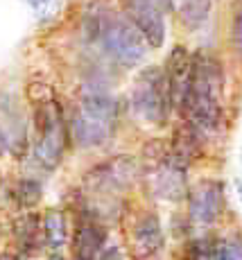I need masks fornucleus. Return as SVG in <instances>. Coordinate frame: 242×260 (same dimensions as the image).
Here are the masks:
<instances>
[{
  "instance_id": "nucleus-3",
  "label": "nucleus",
  "mask_w": 242,
  "mask_h": 260,
  "mask_svg": "<svg viewBox=\"0 0 242 260\" xmlns=\"http://www.w3.org/2000/svg\"><path fill=\"white\" fill-rule=\"evenodd\" d=\"M170 107H172V98H170L165 71L145 68L138 75L132 91L134 113L147 124H163L168 120Z\"/></svg>"
},
{
  "instance_id": "nucleus-11",
  "label": "nucleus",
  "mask_w": 242,
  "mask_h": 260,
  "mask_svg": "<svg viewBox=\"0 0 242 260\" xmlns=\"http://www.w3.org/2000/svg\"><path fill=\"white\" fill-rule=\"evenodd\" d=\"M107 244V229L98 222H82L73 238L75 260H98Z\"/></svg>"
},
{
  "instance_id": "nucleus-4",
  "label": "nucleus",
  "mask_w": 242,
  "mask_h": 260,
  "mask_svg": "<svg viewBox=\"0 0 242 260\" xmlns=\"http://www.w3.org/2000/svg\"><path fill=\"white\" fill-rule=\"evenodd\" d=\"M37 145H34V156L39 166L45 170H54L62 163L64 149H66V127H64L62 107L54 100L41 102L37 111Z\"/></svg>"
},
{
  "instance_id": "nucleus-16",
  "label": "nucleus",
  "mask_w": 242,
  "mask_h": 260,
  "mask_svg": "<svg viewBox=\"0 0 242 260\" xmlns=\"http://www.w3.org/2000/svg\"><path fill=\"white\" fill-rule=\"evenodd\" d=\"M14 197H16V202H18V206L21 208H34L43 197L41 183L34 181V179H23V181L16 186Z\"/></svg>"
},
{
  "instance_id": "nucleus-19",
  "label": "nucleus",
  "mask_w": 242,
  "mask_h": 260,
  "mask_svg": "<svg viewBox=\"0 0 242 260\" xmlns=\"http://www.w3.org/2000/svg\"><path fill=\"white\" fill-rule=\"evenodd\" d=\"M213 240L199 238L186 247V260H210L213 258Z\"/></svg>"
},
{
  "instance_id": "nucleus-21",
  "label": "nucleus",
  "mask_w": 242,
  "mask_h": 260,
  "mask_svg": "<svg viewBox=\"0 0 242 260\" xmlns=\"http://www.w3.org/2000/svg\"><path fill=\"white\" fill-rule=\"evenodd\" d=\"M98 260H123V253H120V249L113 244V247H104L102 253L98 256Z\"/></svg>"
},
{
  "instance_id": "nucleus-2",
  "label": "nucleus",
  "mask_w": 242,
  "mask_h": 260,
  "mask_svg": "<svg viewBox=\"0 0 242 260\" xmlns=\"http://www.w3.org/2000/svg\"><path fill=\"white\" fill-rule=\"evenodd\" d=\"M118 104L107 86L88 82L82 86L79 109L70 120V134L79 147H100L111 138L115 129Z\"/></svg>"
},
{
  "instance_id": "nucleus-9",
  "label": "nucleus",
  "mask_w": 242,
  "mask_h": 260,
  "mask_svg": "<svg viewBox=\"0 0 242 260\" xmlns=\"http://www.w3.org/2000/svg\"><path fill=\"white\" fill-rule=\"evenodd\" d=\"M134 174H136V163L127 156H118V158H113V161H107V163H102V166L90 170L88 181L93 183L95 190L115 192V190L129 186Z\"/></svg>"
},
{
  "instance_id": "nucleus-14",
  "label": "nucleus",
  "mask_w": 242,
  "mask_h": 260,
  "mask_svg": "<svg viewBox=\"0 0 242 260\" xmlns=\"http://www.w3.org/2000/svg\"><path fill=\"white\" fill-rule=\"evenodd\" d=\"M14 236L21 247H34L41 238V217L37 213H23L14 222Z\"/></svg>"
},
{
  "instance_id": "nucleus-18",
  "label": "nucleus",
  "mask_w": 242,
  "mask_h": 260,
  "mask_svg": "<svg viewBox=\"0 0 242 260\" xmlns=\"http://www.w3.org/2000/svg\"><path fill=\"white\" fill-rule=\"evenodd\" d=\"M23 3L29 7L32 16L37 18L39 23L52 21L59 12V0H23Z\"/></svg>"
},
{
  "instance_id": "nucleus-10",
  "label": "nucleus",
  "mask_w": 242,
  "mask_h": 260,
  "mask_svg": "<svg viewBox=\"0 0 242 260\" xmlns=\"http://www.w3.org/2000/svg\"><path fill=\"white\" fill-rule=\"evenodd\" d=\"M152 188L163 199H181L186 194V163L170 154L152 174Z\"/></svg>"
},
{
  "instance_id": "nucleus-13",
  "label": "nucleus",
  "mask_w": 242,
  "mask_h": 260,
  "mask_svg": "<svg viewBox=\"0 0 242 260\" xmlns=\"http://www.w3.org/2000/svg\"><path fill=\"white\" fill-rule=\"evenodd\" d=\"M43 240L52 251L62 249L68 240V229H66V217L62 211L52 208V211L45 213L43 217Z\"/></svg>"
},
{
  "instance_id": "nucleus-15",
  "label": "nucleus",
  "mask_w": 242,
  "mask_h": 260,
  "mask_svg": "<svg viewBox=\"0 0 242 260\" xmlns=\"http://www.w3.org/2000/svg\"><path fill=\"white\" fill-rule=\"evenodd\" d=\"M208 14H210V0H184L179 9L181 23L188 29H197L199 25H204Z\"/></svg>"
},
{
  "instance_id": "nucleus-5",
  "label": "nucleus",
  "mask_w": 242,
  "mask_h": 260,
  "mask_svg": "<svg viewBox=\"0 0 242 260\" xmlns=\"http://www.w3.org/2000/svg\"><path fill=\"white\" fill-rule=\"evenodd\" d=\"M104 50L120 66H138L147 54V39L129 18H104L102 34H100Z\"/></svg>"
},
{
  "instance_id": "nucleus-24",
  "label": "nucleus",
  "mask_w": 242,
  "mask_h": 260,
  "mask_svg": "<svg viewBox=\"0 0 242 260\" xmlns=\"http://www.w3.org/2000/svg\"><path fill=\"white\" fill-rule=\"evenodd\" d=\"M0 188H3V179H0Z\"/></svg>"
},
{
  "instance_id": "nucleus-23",
  "label": "nucleus",
  "mask_w": 242,
  "mask_h": 260,
  "mask_svg": "<svg viewBox=\"0 0 242 260\" xmlns=\"http://www.w3.org/2000/svg\"><path fill=\"white\" fill-rule=\"evenodd\" d=\"M50 260H66V258H64L62 253H54V256H50Z\"/></svg>"
},
{
  "instance_id": "nucleus-22",
  "label": "nucleus",
  "mask_w": 242,
  "mask_h": 260,
  "mask_svg": "<svg viewBox=\"0 0 242 260\" xmlns=\"http://www.w3.org/2000/svg\"><path fill=\"white\" fill-rule=\"evenodd\" d=\"M5 147H7V136H5V132L0 129V154L5 152Z\"/></svg>"
},
{
  "instance_id": "nucleus-1",
  "label": "nucleus",
  "mask_w": 242,
  "mask_h": 260,
  "mask_svg": "<svg viewBox=\"0 0 242 260\" xmlns=\"http://www.w3.org/2000/svg\"><path fill=\"white\" fill-rule=\"evenodd\" d=\"M222 82V68L210 54H193V79L181 113L188 120V129L197 134V138H208L220 129Z\"/></svg>"
},
{
  "instance_id": "nucleus-8",
  "label": "nucleus",
  "mask_w": 242,
  "mask_h": 260,
  "mask_svg": "<svg viewBox=\"0 0 242 260\" xmlns=\"http://www.w3.org/2000/svg\"><path fill=\"white\" fill-rule=\"evenodd\" d=\"M165 77H168L172 107L181 111L190 91V79H193V54H188L184 46H176L170 52L168 61H165Z\"/></svg>"
},
{
  "instance_id": "nucleus-7",
  "label": "nucleus",
  "mask_w": 242,
  "mask_h": 260,
  "mask_svg": "<svg viewBox=\"0 0 242 260\" xmlns=\"http://www.w3.org/2000/svg\"><path fill=\"white\" fill-rule=\"evenodd\" d=\"M224 206V186L220 181L206 179L199 181L188 194V213L190 219L201 226H210L218 222Z\"/></svg>"
},
{
  "instance_id": "nucleus-12",
  "label": "nucleus",
  "mask_w": 242,
  "mask_h": 260,
  "mask_svg": "<svg viewBox=\"0 0 242 260\" xmlns=\"http://www.w3.org/2000/svg\"><path fill=\"white\" fill-rule=\"evenodd\" d=\"M134 244L143 258L156 256L163 249V229L156 215H145L134 226Z\"/></svg>"
},
{
  "instance_id": "nucleus-17",
  "label": "nucleus",
  "mask_w": 242,
  "mask_h": 260,
  "mask_svg": "<svg viewBox=\"0 0 242 260\" xmlns=\"http://www.w3.org/2000/svg\"><path fill=\"white\" fill-rule=\"evenodd\" d=\"M210 260H242V242L233 238L218 240L213 244V258Z\"/></svg>"
},
{
  "instance_id": "nucleus-20",
  "label": "nucleus",
  "mask_w": 242,
  "mask_h": 260,
  "mask_svg": "<svg viewBox=\"0 0 242 260\" xmlns=\"http://www.w3.org/2000/svg\"><path fill=\"white\" fill-rule=\"evenodd\" d=\"M231 43H233L235 54L242 59V9L233 14V21H231Z\"/></svg>"
},
{
  "instance_id": "nucleus-6",
  "label": "nucleus",
  "mask_w": 242,
  "mask_h": 260,
  "mask_svg": "<svg viewBox=\"0 0 242 260\" xmlns=\"http://www.w3.org/2000/svg\"><path fill=\"white\" fill-rule=\"evenodd\" d=\"M172 9L170 0H125L127 18L147 39L149 48H161L165 41V14Z\"/></svg>"
}]
</instances>
